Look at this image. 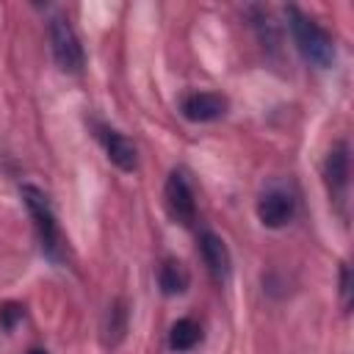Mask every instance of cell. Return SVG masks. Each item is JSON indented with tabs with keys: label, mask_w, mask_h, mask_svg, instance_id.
Listing matches in <instances>:
<instances>
[{
	"label": "cell",
	"mask_w": 354,
	"mask_h": 354,
	"mask_svg": "<svg viewBox=\"0 0 354 354\" xmlns=\"http://www.w3.org/2000/svg\"><path fill=\"white\" fill-rule=\"evenodd\" d=\"M230 111V100L218 91H185L180 97V113L194 122V124H205V122H218L221 116H227Z\"/></svg>",
	"instance_id": "ba28073f"
},
{
	"label": "cell",
	"mask_w": 354,
	"mask_h": 354,
	"mask_svg": "<svg viewBox=\"0 0 354 354\" xmlns=\"http://www.w3.org/2000/svg\"><path fill=\"white\" fill-rule=\"evenodd\" d=\"M340 301H343V310L348 313V307H351V268H348V263H340Z\"/></svg>",
	"instance_id": "9a60e30c"
},
{
	"label": "cell",
	"mask_w": 354,
	"mask_h": 354,
	"mask_svg": "<svg viewBox=\"0 0 354 354\" xmlns=\"http://www.w3.org/2000/svg\"><path fill=\"white\" fill-rule=\"evenodd\" d=\"M202 324L196 318H177L169 329V348L177 351V354H185V351H194L199 343H202Z\"/></svg>",
	"instance_id": "7c38bea8"
},
{
	"label": "cell",
	"mask_w": 354,
	"mask_h": 354,
	"mask_svg": "<svg viewBox=\"0 0 354 354\" xmlns=\"http://www.w3.org/2000/svg\"><path fill=\"white\" fill-rule=\"evenodd\" d=\"M163 202H166L169 216L177 224L191 227L196 221V194H194V185H191L185 169H171L169 171L166 185H163Z\"/></svg>",
	"instance_id": "5b68a950"
},
{
	"label": "cell",
	"mask_w": 354,
	"mask_h": 354,
	"mask_svg": "<svg viewBox=\"0 0 354 354\" xmlns=\"http://www.w3.org/2000/svg\"><path fill=\"white\" fill-rule=\"evenodd\" d=\"M22 318H25V304H19V301H6V304H0V329L14 332Z\"/></svg>",
	"instance_id": "5bb4252c"
},
{
	"label": "cell",
	"mask_w": 354,
	"mask_h": 354,
	"mask_svg": "<svg viewBox=\"0 0 354 354\" xmlns=\"http://www.w3.org/2000/svg\"><path fill=\"white\" fill-rule=\"evenodd\" d=\"M127 321H130L127 301L124 299H113L108 304V310H105V318H102V343L105 346L122 343V337L127 332Z\"/></svg>",
	"instance_id": "8fae6325"
},
{
	"label": "cell",
	"mask_w": 354,
	"mask_h": 354,
	"mask_svg": "<svg viewBox=\"0 0 354 354\" xmlns=\"http://www.w3.org/2000/svg\"><path fill=\"white\" fill-rule=\"evenodd\" d=\"M246 14H249L252 28L257 30L263 47H274V44H277V28H274L271 11H268L266 6H246Z\"/></svg>",
	"instance_id": "4fadbf2b"
},
{
	"label": "cell",
	"mask_w": 354,
	"mask_h": 354,
	"mask_svg": "<svg viewBox=\"0 0 354 354\" xmlns=\"http://www.w3.org/2000/svg\"><path fill=\"white\" fill-rule=\"evenodd\" d=\"M285 19H288V30L293 36V44L299 50V55L315 66V69H329L337 58V44L335 36L307 11H301L299 6H288L285 8Z\"/></svg>",
	"instance_id": "6da1fadb"
},
{
	"label": "cell",
	"mask_w": 354,
	"mask_h": 354,
	"mask_svg": "<svg viewBox=\"0 0 354 354\" xmlns=\"http://www.w3.org/2000/svg\"><path fill=\"white\" fill-rule=\"evenodd\" d=\"M19 196H22V205H25L30 221H33V232H36L41 254L61 266L66 260V243H64V232H61L58 216H55V210L50 205V196L33 183H22L19 185Z\"/></svg>",
	"instance_id": "7a4b0ae2"
},
{
	"label": "cell",
	"mask_w": 354,
	"mask_h": 354,
	"mask_svg": "<svg viewBox=\"0 0 354 354\" xmlns=\"http://www.w3.org/2000/svg\"><path fill=\"white\" fill-rule=\"evenodd\" d=\"M28 354H50V351L41 348V346H33V348H28Z\"/></svg>",
	"instance_id": "2e32d148"
},
{
	"label": "cell",
	"mask_w": 354,
	"mask_h": 354,
	"mask_svg": "<svg viewBox=\"0 0 354 354\" xmlns=\"http://www.w3.org/2000/svg\"><path fill=\"white\" fill-rule=\"evenodd\" d=\"M191 285L188 268L177 257H163L158 266V288L163 296H183Z\"/></svg>",
	"instance_id": "30bf717a"
},
{
	"label": "cell",
	"mask_w": 354,
	"mask_h": 354,
	"mask_svg": "<svg viewBox=\"0 0 354 354\" xmlns=\"http://www.w3.org/2000/svg\"><path fill=\"white\" fill-rule=\"evenodd\" d=\"M296 210H299L296 191L288 188V185H282V183L268 185V188L257 196V205H254V213H257L260 224L268 227V230H282V227H288V224L296 218Z\"/></svg>",
	"instance_id": "277c9868"
},
{
	"label": "cell",
	"mask_w": 354,
	"mask_h": 354,
	"mask_svg": "<svg viewBox=\"0 0 354 354\" xmlns=\"http://www.w3.org/2000/svg\"><path fill=\"white\" fill-rule=\"evenodd\" d=\"M47 36H50V53H53L55 66L66 75H80L86 66V50L80 44V36L75 33L69 17L61 11H53L47 17Z\"/></svg>",
	"instance_id": "3957f363"
},
{
	"label": "cell",
	"mask_w": 354,
	"mask_h": 354,
	"mask_svg": "<svg viewBox=\"0 0 354 354\" xmlns=\"http://www.w3.org/2000/svg\"><path fill=\"white\" fill-rule=\"evenodd\" d=\"M196 249H199V257H202L210 279L218 282V285H224L230 279V274H232V254H230L224 238L216 235L213 230H199Z\"/></svg>",
	"instance_id": "9c48e42d"
},
{
	"label": "cell",
	"mask_w": 354,
	"mask_h": 354,
	"mask_svg": "<svg viewBox=\"0 0 354 354\" xmlns=\"http://www.w3.org/2000/svg\"><path fill=\"white\" fill-rule=\"evenodd\" d=\"M91 133L100 141V147L105 149V158L116 169H122V171H136L138 169V149L122 130L111 127L102 119H91Z\"/></svg>",
	"instance_id": "8992f818"
},
{
	"label": "cell",
	"mask_w": 354,
	"mask_h": 354,
	"mask_svg": "<svg viewBox=\"0 0 354 354\" xmlns=\"http://www.w3.org/2000/svg\"><path fill=\"white\" fill-rule=\"evenodd\" d=\"M324 183H326V191L335 202H346V194H348V180H351V147L346 138L335 141L332 149L326 152L324 158Z\"/></svg>",
	"instance_id": "52a82bcc"
}]
</instances>
